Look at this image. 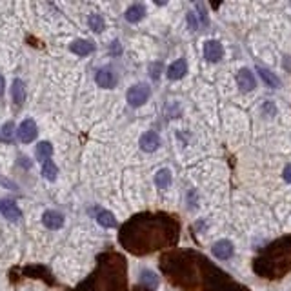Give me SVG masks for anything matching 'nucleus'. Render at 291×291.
<instances>
[{"label": "nucleus", "instance_id": "nucleus-1", "mask_svg": "<svg viewBox=\"0 0 291 291\" xmlns=\"http://www.w3.org/2000/svg\"><path fill=\"white\" fill-rule=\"evenodd\" d=\"M160 268L166 279L182 291H249L202 253L191 249L164 255Z\"/></svg>", "mask_w": 291, "mask_h": 291}, {"label": "nucleus", "instance_id": "nucleus-2", "mask_svg": "<svg viewBox=\"0 0 291 291\" xmlns=\"http://www.w3.org/2000/svg\"><path fill=\"white\" fill-rule=\"evenodd\" d=\"M118 241L135 255H147L179 241V222L166 213H142L122 226Z\"/></svg>", "mask_w": 291, "mask_h": 291}, {"label": "nucleus", "instance_id": "nucleus-3", "mask_svg": "<svg viewBox=\"0 0 291 291\" xmlns=\"http://www.w3.org/2000/svg\"><path fill=\"white\" fill-rule=\"evenodd\" d=\"M253 271L268 280H279L291 271V235L277 239L253 260Z\"/></svg>", "mask_w": 291, "mask_h": 291}, {"label": "nucleus", "instance_id": "nucleus-4", "mask_svg": "<svg viewBox=\"0 0 291 291\" xmlns=\"http://www.w3.org/2000/svg\"><path fill=\"white\" fill-rule=\"evenodd\" d=\"M151 97V88L146 84V82H139V84H133L126 93V98H128V104L131 107H140L144 106L147 98Z\"/></svg>", "mask_w": 291, "mask_h": 291}, {"label": "nucleus", "instance_id": "nucleus-5", "mask_svg": "<svg viewBox=\"0 0 291 291\" xmlns=\"http://www.w3.org/2000/svg\"><path fill=\"white\" fill-rule=\"evenodd\" d=\"M18 140L22 142V144H29V142H33L37 139V135H39V128H37V124H35L33 118H26L20 126H18Z\"/></svg>", "mask_w": 291, "mask_h": 291}, {"label": "nucleus", "instance_id": "nucleus-6", "mask_svg": "<svg viewBox=\"0 0 291 291\" xmlns=\"http://www.w3.org/2000/svg\"><path fill=\"white\" fill-rule=\"evenodd\" d=\"M95 82L104 90H111L117 86V73L113 71L111 67H100L95 75Z\"/></svg>", "mask_w": 291, "mask_h": 291}, {"label": "nucleus", "instance_id": "nucleus-7", "mask_svg": "<svg viewBox=\"0 0 291 291\" xmlns=\"http://www.w3.org/2000/svg\"><path fill=\"white\" fill-rule=\"evenodd\" d=\"M160 144H162V140H160V137H158L157 131H146V133L142 135L140 140H139L140 149L146 151V153L157 151L158 147H160Z\"/></svg>", "mask_w": 291, "mask_h": 291}, {"label": "nucleus", "instance_id": "nucleus-8", "mask_svg": "<svg viewBox=\"0 0 291 291\" xmlns=\"http://www.w3.org/2000/svg\"><path fill=\"white\" fill-rule=\"evenodd\" d=\"M211 251L218 260H228V258L233 257L235 246H233V242L228 241V239H220V241H217L215 244H213Z\"/></svg>", "mask_w": 291, "mask_h": 291}, {"label": "nucleus", "instance_id": "nucleus-9", "mask_svg": "<svg viewBox=\"0 0 291 291\" xmlns=\"http://www.w3.org/2000/svg\"><path fill=\"white\" fill-rule=\"evenodd\" d=\"M237 84H239L241 91H244V93H249V91L255 90L257 80H255V75H253L249 67H242L241 71L237 73Z\"/></svg>", "mask_w": 291, "mask_h": 291}, {"label": "nucleus", "instance_id": "nucleus-10", "mask_svg": "<svg viewBox=\"0 0 291 291\" xmlns=\"http://www.w3.org/2000/svg\"><path fill=\"white\" fill-rule=\"evenodd\" d=\"M224 56V48L218 40H206L204 42V58L207 62H218Z\"/></svg>", "mask_w": 291, "mask_h": 291}, {"label": "nucleus", "instance_id": "nucleus-11", "mask_svg": "<svg viewBox=\"0 0 291 291\" xmlns=\"http://www.w3.org/2000/svg\"><path fill=\"white\" fill-rule=\"evenodd\" d=\"M64 222H66V218H64V215L58 211H55V209H46L44 213H42V224L48 228V230H60L62 226H64Z\"/></svg>", "mask_w": 291, "mask_h": 291}, {"label": "nucleus", "instance_id": "nucleus-12", "mask_svg": "<svg viewBox=\"0 0 291 291\" xmlns=\"http://www.w3.org/2000/svg\"><path fill=\"white\" fill-rule=\"evenodd\" d=\"M69 51L77 56H88L95 51V42L86 40V39H77L69 44Z\"/></svg>", "mask_w": 291, "mask_h": 291}, {"label": "nucleus", "instance_id": "nucleus-13", "mask_svg": "<svg viewBox=\"0 0 291 291\" xmlns=\"http://www.w3.org/2000/svg\"><path fill=\"white\" fill-rule=\"evenodd\" d=\"M186 73H188V60L186 58H179L173 64H169L166 75H168L169 80H180L186 77Z\"/></svg>", "mask_w": 291, "mask_h": 291}, {"label": "nucleus", "instance_id": "nucleus-14", "mask_svg": "<svg viewBox=\"0 0 291 291\" xmlns=\"http://www.w3.org/2000/svg\"><path fill=\"white\" fill-rule=\"evenodd\" d=\"M0 213L4 215V218L11 220V222H17L22 218V211L18 209V206L13 200H2L0 202Z\"/></svg>", "mask_w": 291, "mask_h": 291}, {"label": "nucleus", "instance_id": "nucleus-15", "mask_svg": "<svg viewBox=\"0 0 291 291\" xmlns=\"http://www.w3.org/2000/svg\"><path fill=\"white\" fill-rule=\"evenodd\" d=\"M124 17H126V20H128L129 24L140 22V20L146 17V6L144 4H133V6H129L128 9H126Z\"/></svg>", "mask_w": 291, "mask_h": 291}, {"label": "nucleus", "instance_id": "nucleus-16", "mask_svg": "<svg viewBox=\"0 0 291 291\" xmlns=\"http://www.w3.org/2000/svg\"><path fill=\"white\" fill-rule=\"evenodd\" d=\"M51 155H53V146H51V142L42 140V142L37 144V147H35V158L39 162L44 164L46 160H51Z\"/></svg>", "mask_w": 291, "mask_h": 291}, {"label": "nucleus", "instance_id": "nucleus-17", "mask_svg": "<svg viewBox=\"0 0 291 291\" xmlns=\"http://www.w3.org/2000/svg\"><path fill=\"white\" fill-rule=\"evenodd\" d=\"M95 218H97V222H98L102 228H106V230H111V228H117L118 226L115 215H113L111 211H107V209H98Z\"/></svg>", "mask_w": 291, "mask_h": 291}, {"label": "nucleus", "instance_id": "nucleus-18", "mask_svg": "<svg viewBox=\"0 0 291 291\" xmlns=\"http://www.w3.org/2000/svg\"><path fill=\"white\" fill-rule=\"evenodd\" d=\"M257 73L268 88H271V90H279L280 88V79L273 71H269V69H266V67H257Z\"/></svg>", "mask_w": 291, "mask_h": 291}, {"label": "nucleus", "instance_id": "nucleus-19", "mask_svg": "<svg viewBox=\"0 0 291 291\" xmlns=\"http://www.w3.org/2000/svg\"><path fill=\"white\" fill-rule=\"evenodd\" d=\"M11 97H13V102H15V104H18V106L26 102V86H24V82L20 79L13 80Z\"/></svg>", "mask_w": 291, "mask_h": 291}, {"label": "nucleus", "instance_id": "nucleus-20", "mask_svg": "<svg viewBox=\"0 0 291 291\" xmlns=\"http://www.w3.org/2000/svg\"><path fill=\"white\" fill-rule=\"evenodd\" d=\"M171 180H173V177H171V171L168 168L158 169L157 173H155V186H157L158 190H168L169 186H171Z\"/></svg>", "mask_w": 291, "mask_h": 291}, {"label": "nucleus", "instance_id": "nucleus-21", "mask_svg": "<svg viewBox=\"0 0 291 291\" xmlns=\"http://www.w3.org/2000/svg\"><path fill=\"white\" fill-rule=\"evenodd\" d=\"M140 284H142V288H146V290L153 291L158 286V277L153 273V271H149V269H144V271L140 273Z\"/></svg>", "mask_w": 291, "mask_h": 291}, {"label": "nucleus", "instance_id": "nucleus-22", "mask_svg": "<svg viewBox=\"0 0 291 291\" xmlns=\"http://www.w3.org/2000/svg\"><path fill=\"white\" fill-rule=\"evenodd\" d=\"M42 177H44L48 182H55L56 177H58V168L53 160H46L42 164Z\"/></svg>", "mask_w": 291, "mask_h": 291}, {"label": "nucleus", "instance_id": "nucleus-23", "mask_svg": "<svg viewBox=\"0 0 291 291\" xmlns=\"http://www.w3.org/2000/svg\"><path fill=\"white\" fill-rule=\"evenodd\" d=\"M88 24H90V28L95 33H102L106 29V20H104V17H102L100 13H91L90 18H88Z\"/></svg>", "mask_w": 291, "mask_h": 291}, {"label": "nucleus", "instance_id": "nucleus-24", "mask_svg": "<svg viewBox=\"0 0 291 291\" xmlns=\"http://www.w3.org/2000/svg\"><path fill=\"white\" fill-rule=\"evenodd\" d=\"M0 140L4 144H11L13 140H15V124L11 120L2 126V129H0Z\"/></svg>", "mask_w": 291, "mask_h": 291}, {"label": "nucleus", "instance_id": "nucleus-25", "mask_svg": "<svg viewBox=\"0 0 291 291\" xmlns=\"http://www.w3.org/2000/svg\"><path fill=\"white\" fill-rule=\"evenodd\" d=\"M262 113L266 117H275V113H277V106H275L271 100H266L262 104Z\"/></svg>", "mask_w": 291, "mask_h": 291}, {"label": "nucleus", "instance_id": "nucleus-26", "mask_svg": "<svg viewBox=\"0 0 291 291\" xmlns=\"http://www.w3.org/2000/svg\"><path fill=\"white\" fill-rule=\"evenodd\" d=\"M188 24H190V28L193 29V31H196V29L200 28V22H198V17H196L195 13L190 11L188 13Z\"/></svg>", "mask_w": 291, "mask_h": 291}, {"label": "nucleus", "instance_id": "nucleus-27", "mask_svg": "<svg viewBox=\"0 0 291 291\" xmlns=\"http://www.w3.org/2000/svg\"><path fill=\"white\" fill-rule=\"evenodd\" d=\"M282 177H284V180L288 182V184H291V162L286 164L284 171H282Z\"/></svg>", "mask_w": 291, "mask_h": 291}, {"label": "nucleus", "instance_id": "nucleus-28", "mask_svg": "<svg viewBox=\"0 0 291 291\" xmlns=\"http://www.w3.org/2000/svg\"><path fill=\"white\" fill-rule=\"evenodd\" d=\"M149 69H151V77H153V79H158V69H160V64H151V66H149Z\"/></svg>", "mask_w": 291, "mask_h": 291}, {"label": "nucleus", "instance_id": "nucleus-29", "mask_svg": "<svg viewBox=\"0 0 291 291\" xmlns=\"http://www.w3.org/2000/svg\"><path fill=\"white\" fill-rule=\"evenodd\" d=\"M4 90H6V79L0 75V97L4 95Z\"/></svg>", "mask_w": 291, "mask_h": 291}, {"label": "nucleus", "instance_id": "nucleus-30", "mask_svg": "<svg viewBox=\"0 0 291 291\" xmlns=\"http://www.w3.org/2000/svg\"><path fill=\"white\" fill-rule=\"evenodd\" d=\"M137 291H149V290H146V288H142V290H137Z\"/></svg>", "mask_w": 291, "mask_h": 291}]
</instances>
